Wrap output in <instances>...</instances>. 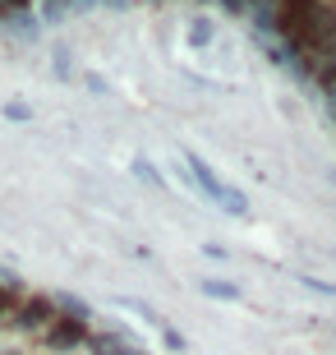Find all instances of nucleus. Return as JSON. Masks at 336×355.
Returning a JSON list of instances; mask_svg holds the SVG:
<instances>
[{"instance_id":"4","label":"nucleus","mask_w":336,"mask_h":355,"mask_svg":"<svg viewBox=\"0 0 336 355\" xmlns=\"http://www.w3.org/2000/svg\"><path fill=\"white\" fill-rule=\"evenodd\" d=\"M198 291H203V295H212V300H240V286H231V282H217V277L198 282Z\"/></svg>"},{"instance_id":"2","label":"nucleus","mask_w":336,"mask_h":355,"mask_svg":"<svg viewBox=\"0 0 336 355\" xmlns=\"http://www.w3.org/2000/svg\"><path fill=\"white\" fill-rule=\"evenodd\" d=\"M42 342H46V351H78V346H88V323L74 314H55L51 323H46V332H42Z\"/></svg>"},{"instance_id":"1","label":"nucleus","mask_w":336,"mask_h":355,"mask_svg":"<svg viewBox=\"0 0 336 355\" xmlns=\"http://www.w3.org/2000/svg\"><path fill=\"white\" fill-rule=\"evenodd\" d=\"M184 166H189V180H194L198 189H203V194L212 198V203H221V208L235 212V217H240V212H249V198L240 194V189H231V184L221 180V175L212 171V166H207V162L198 157V153H184Z\"/></svg>"},{"instance_id":"10","label":"nucleus","mask_w":336,"mask_h":355,"mask_svg":"<svg viewBox=\"0 0 336 355\" xmlns=\"http://www.w3.org/2000/svg\"><path fill=\"white\" fill-rule=\"evenodd\" d=\"M0 19H5V14H0Z\"/></svg>"},{"instance_id":"6","label":"nucleus","mask_w":336,"mask_h":355,"mask_svg":"<svg viewBox=\"0 0 336 355\" xmlns=\"http://www.w3.org/2000/svg\"><path fill=\"white\" fill-rule=\"evenodd\" d=\"M14 300H19V282H0V318L14 309Z\"/></svg>"},{"instance_id":"3","label":"nucleus","mask_w":336,"mask_h":355,"mask_svg":"<svg viewBox=\"0 0 336 355\" xmlns=\"http://www.w3.org/2000/svg\"><path fill=\"white\" fill-rule=\"evenodd\" d=\"M10 314H14V323H19L24 332H46V323H51L60 309H55L51 295H19Z\"/></svg>"},{"instance_id":"7","label":"nucleus","mask_w":336,"mask_h":355,"mask_svg":"<svg viewBox=\"0 0 336 355\" xmlns=\"http://www.w3.org/2000/svg\"><path fill=\"white\" fill-rule=\"evenodd\" d=\"M134 171H139L143 180H152V184H157V171H152V166H148V162H134Z\"/></svg>"},{"instance_id":"5","label":"nucleus","mask_w":336,"mask_h":355,"mask_svg":"<svg viewBox=\"0 0 336 355\" xmlns=\"http://www.w3.org/2000/svg\"><path fill=\"white\" fill-rule=\"evenodd\" d=\"M5 120H14V125H28V120H33V106H28V102H5Z\"/></svg>"},{"instance_id":"8","label":"nucleus","mask_w":336,"mask_h":355,"mask_svg":"<svg viewBox=\"0 0 336 355\" xmlns=\"http://www.w3.org/2000/svg\"><path fill=\"white\" fill-rule=\"evenodd\" d=\"M221 5H226V10H231V14H240V10H245V5H249V0H221Z\"/></svg>"},{"instance_id":"9","label":"nucleus","mask_w":336,"mask_h":355,"mask_svg":"<svg viewBox=\"0 0 336 355\" xmlns=\"http://www.w3.org/2000/svg\"><path fill=\"white\" fill-rule=\"evenodd\" d=\"M125 355H143V351H139V346H130V351H125Z\"/></svg>"}]
</instances>
